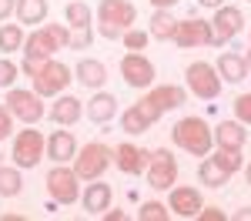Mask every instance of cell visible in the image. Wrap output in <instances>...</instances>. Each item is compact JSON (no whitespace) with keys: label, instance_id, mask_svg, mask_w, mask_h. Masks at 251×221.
<instances>
[{"label":"cell","instance_id":"cell-48","mask_svg":"<svg viewBox=\"0 0 251 221\" xmlns=\"http://www.w3.org/2000/svg\"><path fill=\"white\" fill-rule=\"evenodd\" d=\"M245 64H248V71H251V50H248V54H245Z\"/></svg>","mask_w":251,"mask_h":221},{"label":"cell","instance_id":"cell-13","mask_svg":"<svg viewBox=\"0 0 251 221\" xmlns=\"http://www.w3.org/2000/svg\"><path fill=\"white\" fill-rule=\"evenodd\" d=\"M114 164L117 171H124V174H144L148 171V164H151V151H144V147H137L131 141H124V144H117L114 147Z\"/></svg>","mask_w":251,"mask_h":221},{"label":"cell","instance_id":"cell-19","mask_svg":"<svg viewBox=\"0 0 251 221\" xmlns=\"http://www.w3.org/2000/svg\"><path fill=\"white\" fill-rule=\"evenodd\" d=\"M57 50H60V44L50 37L47 27H37L34 34H27V40H24V57H54Z\"/></svg>","mask_w":251,"mask_h":221},{"label":"cell","instance_id":"cell-47","mask_svg":"<svg viewBox=\"0 0 251 221\" xmlns=\"http://www.w3.org/2000/svg\"><path fill=\"white\" fill-rule=\"evenodd\" d=\"M245 181H248V184H251V164H248V168H245Z\"/></svg>","mask_w":251,"mask_h":221},{"label":"cell","instance_id":"cell-5","mask_svg":"<svg viewBox=\"0 0 251 221\" xmlns=\"http://www.w3.org/2000/svg\"><path fill=\"white\" fill-rule=\"evenodd\" d=\"M47 195L57 204H74L80 201V174L67 164H54L47 171Z\"/></svg>","mask_w":251,"mask_h":221},{"label":"cell","instance_id":"cell-23","mask_svg":"<svg viewBox=\"0 0 251 221\" xmlns=\"http://www.w3.org/2000/svg\"><path fill=\"white\" fill-rule=\"evenodd\" d=\"M117 114V98L114 94H107V91H97L91 104H87V118L94 121V124H107V121Z\"/></svg>","mask_w":251,"mask_h":221},{"label":"cell","instance_id":"cell-24","mask_svg":"<svg viewBox=\"0 0 251 221\" xmlns=\"http://www.w3.org/2000/svg\"><path fill=\"white\" fill-rule=\"evenodd\" d=\"M50 14V7H47V0H17V20L24 27H37L44 24Z\"/></svg>","mask_w":251,"mask_h":221},{"label":"cell","instance_id":"cell-31","mask_svg":"<svg viewBox=\"0 0 251 221\" xmlns=\"http://www.w3.org/2000/svg\"><path fill=\"white\" fill-rule=\"evenodd\" d=\"M137 218H141V221H168V218H171V208L161 204V201H144L141 211H137Z\"/></svg>","mask_w":251,"mask_h":221},{"label":"cell","instance_id":"cell-22","mask_svg":"<svg viewBox=\"0 0 251 221\" xmlns=\"http://www.w3.org/2000/svg\"><path fill=\"white\" fill-rule=\"evenodd\" d=\"M214 67H218L221 80H228V84H241V80L248 77V64H245V57H241V54H231V50H225Z\"/></svg>","mask_w":251,"mask_h":221},{"label":"cell","instance_id":"cell-12","mask_svg":"<svg viewBox=\"0 0 251 221\" xmlns=\"http://www.w3.org/2000/svg\"><path fill=\"white\" fill-rule=\"evenodd\" d=\"M174 44L191 50V47H204V44H214V30H211V20H201V17H188V20H177V30H174Z\"/></svg>","mask_w":251,"mask_h":221},{"label":"cell","instance_id":"cell-44","mask_svg":"<svg viewBox=\"0 0 251 221\" xmlns=\"http://www.w3.org/2000/svg\"><path fill=\"white\" fill-rule=\"evenodd\" d=\"M104 218H107V221H124L127 215H124V211H104Z\"/></svg>","mask_w":251,"mask_h":221},{"label":"cell","instance_id":"cell-3","mask_svg":"<svg viewBox=\"0 0 251 221\" xmlns=\"http://www.w3.org/2000/svg\"><path fill=\"white\" fill-rule=\"evenodd\" d=\"M111 164H114V147H107V144H100V141L84 144V147H77V154H74V171L80 174V181L100 178Z\"/></svg>","mask_w":251,"mask_h":221},{"label":"cell","instance_id":"cell-41","mask_svg":"<svg viewBox=\"0 0 251 221\" xmlns=\"http://www.w3.org/2000/svg\"><path fill=\"white\" fill-rule=\"evenodd\" d=\"M198 221H225V211L221 208H201L198 211Z\"/></svg>","mask_w":251,"mask_h":221},{"label":"cell","instance_id":"cell-30","mask_svg":"<svg viewBox=\"0 0 251 221\" xmlns=\"http://www.w3.org/2000/svg\"><path fill=\"white\" fill-rule=\"evenodd\" d=\"M214 161H218L228 174H234V171H241V168H245V158H241V151H238V147H218V151H214Z\"/></svg>","mask_w":251,"mask_h":221},{"label":"cell","instance_id":"cell-2","mask_svg":"<svg viewBox=\"0 0 251 221\" xmlns=\"http://www.w3.org/2000/svg\"><path fill=\"white\" fill-rule=\"evenodd\" d=\"M97 30H100V37L107 40H117L124 37V30H131L137 20V10L131 0H100L97 3Z\"/></svg>","mask_w":251,"mask_h":221},{"label":"cell","instance_id":"cell-6","mask_svg":"<svg viewBox=\"0 0 251 221\" xmlns=\"http://www.w3.org/2000/svg\"><path fill=\"white\" fill-rule=\"evenodd\" d=\"M47 154V141L34 124H27L14 138V164L17 168H37V161Z\"/></svg>","mask_w":251,"mask_h":221},{"label":"cell","instance_id":"cell-8","mask_svg":"<svg viewBox=\"0 0 251 221\" xmlns=\"http://www.w3.org/2000/svg\"><path fill=\"white\" fill-rule=\"evenodd\" d=\"M7 107H10V114L24 124H37L44 114H47V107H44V98H40L37 91H20V87H7V100H3Z\"/></svg>","mask_w":251,"mask_h":221},{"label":"cell","instance_id":"cell-10","mask_svg":"<svg viewBox=\"0 0 251 221\" xmlns=\"http://www.w3.org/2000/svg\"><path fill=\"white\" fill-rule=\"evenodd\" d=\"M121 77H124V84H131V87H137V91H144V87H151L154 84V64L144 57L141 50H127L124 57H121Z\"/></svg>","mask_w":251,"mask_h":221},{"label":"cell","instance_id":"cell-38","mask_svg":"<svg viewBox=\"0 0 251 221\" xmlns=\"http://www.w3.org/2000/svg\"><path fill=\"white\" fill-rule=\"evenodd\" d=\"M50 57H24V64H20V71L27 74V77H37L40 71H44V64H47Z\"/></svg>","mask_w":251,"mask_h":221},{"label":"cell","instance_id":"cell-15","mask_svg":"<svg viewBox=\"0 0 251 221\" xmlns=\"http://www.w3.org/2000/svg\"><path fill=\"white\" fill-rule=\"evenodd\" d=\"M168 208H171V215H177V218H198V211L204 208V201H201V191L198 188L181 184V188H171Z\"/></svg>","mask_w":251,"mask_h":221},{"label":"cell","instance_id":"cell-9","mask_svg":"<svg viewBox=\"0 0 251 221\" xmlns=\"http://www.w3.org/2000/svg\"><path fill=\"white\" fill-rule=\"evenodd\" d=\"M144 174H148V184L154 191H171V184L177 181V161L168 147H157V151H151V164Z\"/></svg>","mask_w":251,"mask_h":221},{"label":"cell","instance_id":"cell-27","mask_svg":"<svg viewBox=\"0 0 251 221\" xmlns=\"http://www.w3.org/2000/svg\"><path fill=\"white\" fill-rule=\"evenodd\" d=\"M24 40H27V34H24V24H3L0 27V50L10 57L14 50H24Z\"/></svg>","mask_w":251,"mask_h":221},{"label":"cell","instance_id":"cell-11","mask_svg":"<svg viewBox=\"0 0 251 221\" xmlns=\"http://www.w3.org/2000/svg\"><path fill=\"white\" fill-rule=\"evenodd\" d=\"M245 27V14L241 7H231V3H221L211 17V30H214V47H225L228 40H234Z\"/></svg>","mask_w":251,"mask_h":221},{"label":"cell","instance_id":"cell-20","mask_svg":"<svg viewBox=\"0 0 251 221\" xmlns=\"http://www.w3.org/2000/svg\"><path fill=\"white\" fill-rule=\"evenodd\" d=\"M148 98L154 100L157 107L168 114V111H174V107H181L184 100H188V91L181 87V84H151V91H148Z\"/></svg>","mask_w":251,"mask_h":221},{"label":"cell","instance_id":"cell-17","mask_svg":"<svg viewBox=\"0 0 251 221\" xmlns=\"http://www.w3.org/2000/svg\"><path fill=\"white\" fill-rule=\"evenodd\" d=\"M74 154H77L74 131H54L47 138V158L54 161V164H67V161H74Z\"/></svg>","mask_w":251,"mask_h":221},{"label":"cell","instance_id":"cell-21","mask_svg":"<svg viewBox=\"0 0 251 221\" xmlns=\"http://www.w3.org/2000/svg\"><path fill=\"white\" fill-rule=\"evenodd\" d=\"M245 141H248V131H245V124L241 121H221L218 127H214V144L218 147H245Z\"/></svg>","mask_w":251,"mask_h":221},{"label":"cell","instance_id":"cell-35","mask_svg":"<svg viewBox=\"0 0 251 221\" xmlns=\"http://www.w3.org/2000/svg\"><path fill=\"white\" fill-rule=\"evenodd\" d=\"M134 104H137V111H141L144 118L151 121V124H157V121L164 118V111H161V107H157V104H154V100H151V98H148V94H144V98H137Z\"/></svg>","mask_w":251,"mask_h":221},{"label":"cell","instance_id":"cell-26","mask_svg":"<svg viewBox=\"0 0 251 221\" xmlns=\"http://www.w3.org/2000/svg\"><path fill=\"white\" fill-rule=\"evenodd\" d=\"M151 37L154 40H174V30H177V20L171 17V10H154L151 14Z\"/></svg>","mask_w":251,"mask_h":221},{"label":"cell","instance_id":"cell-34","mask_svg":"<svg viewBox=\"0 0 251 221\" xmlns=\"http://www.w3.org/2000/svg\"><path fill=\"white\" fill-rule=\"evenodd\" d=\"M124 47L127 50H148V40H151V30H137V27H131V30H124Z\"/></svg>","mask_w":251,"mask_h":221},{"label":"cell","instance_id":"cell-36","mask_svg":"<svg viewBox=\"0 0 251 221\" xmlns=\"http://www.w3.org/2000/svg\"><path fill=\"white\" fill-rule=\"evenodd\" d=\"M17 74H20V67H17V64H14L10 57H3V60H0V87H14Z\"/></svg>","mask_w":251,"mask_h":221},{"label":"cell","instance_id":"cell-39","mask_svg":"<svg viewBox=\"0 0 251 221\" xmlns=\"http://www.w3.org/2000/svg\"><path fill=\"white\" fill-rule=\"evenodd\" d=\"M10 131H14V114H10L7 104H0V141L10 138Z\"/></svg>","mask_w":251,"mask_h":221},{"label":"cell","instance_id":"cell-37","mask_svg":"<svg viewBox=\"0 0 251 221\" xmlns=\"http://www.w3.org/2000/svg\"><path fill=\"white\" fill-rule=\"evenodd\" d=\"M234 114H238V121L245 127H251V94H238L234 98Z\"/></svg>","mask_w":251,"mask_h":221},{"label":"cell","instance_id":"cell-40","mask_svg":"<svg viewBox=\"0 0 251 221\" xmlns=\"http://www.w3.org/2000/svg\"><path fill=\"white\" fill-rule=\"evenodd\" d=\"M47 30H50V37L60 44V50L67 47V40H71V27H60V24H47Z\"/></svg>","mask_w":251,"mask_h":221},{"label":"cell","instance_id":"cell-29","mask_svg":"<svg viewBox=\"0 0 251 221\" xmlns=\"http://www.w3.org/2000/svg\"><path fill=\"white\" fill-rule=\"evenodd\" d=\"M24 191V178H20V168H0V198H17Z\"/></svg>","mask_w":251,"mask_h":221},{"label":"cell","instance_id":"cell-4","mask_svg":"<svg viewBox=\"0 0 251 221\" xmlns=\"http://www.w3.org/2000/svg\"><path fill=\"white\" fill-rule=\"evenodd\" d=\"M184 80H188V91H191L194 98H201V100H214L218 94H221V74H218V67L208 64V60L188 64Z\"/></svg>","mask_w":251,"mask_h":221},{"label":"cell","instance_id":"cell-46","mask_svg":"<svg viewBox=\"0 0 251 221\" xmlns=\"http://www.w3.org/2000/svg\"><path fill=\"white\" fill-rule=\"evenodd\" d=\"M234 221H251V208H241V211L234 215Z\"/></svg>","mask_w":251,"mask_h":221},{"label":"cell","instance_id":"cell-28","mask_svg":"<svg viewBox=\"0 0 251 221\" xmlns=\"http://www.w3.org/2000/svg\"><path fill=\"white\" fill-rule=\"evenodd\" d=\"M148 127H151V121H148L144 114H141V111H137V104H131V107L121 114V131H124V134H131V138L144 134Z\"/></svg>","mask_w":251,"mask_h":221},{"label":"cell","instance_id":"cell-43","mask_svg":"<svg viewBox=\"0 0 251 221\" xmlns=\"http://www.w3.org/2000/svg\"><path fill=\"white\" fill-rule=\"evenodd\" d=\"M148 3H151L154 10H171V7L177 3V0H148Z\"/></svg>","mask_w":251,"mask_h":221},{"label":"cell","instance_id":"cell-7","mask_svg":"<svg viewBox=\"0 0 251 221\" xmlns=\"http://www.w3.org/2000/svg\"><path fill=\"white\" fill-rule=\"evenodd\" d=\"M34 80V91H37L40 98H57V94H64V87L74 80V67H67L64 60H47L44 64V71H40Z\"/></svg>","mask_w":251,"mask_h":221},{"label":"cell","instance_id":"cell-16","mask_svg":"<svg viewBox=\"0 0 251 221\" xmlns=\"http://www.w3.org/2000/svg\"><path fill=\"white\" fill-rule=\"evenodd\" d=\"M111 198H114L111 184H104L100 178L87 181V188L80 191V204H84V211H91V215H104V211L111 208Z\"/></svg>","mask_w":251,"mask_h":221},{"label":"cell","instance_id":"cell-42","mask_svg":"<svg viewBox=\"0 0 251 221\" xmlns=\"http://www.w3.org/2000/svg\"><path fill=\"white\" fill-rule=\"evenodd\" d=\"M10 14H17V0H0V20H10Z\"/></svg>","mask_w":251,"mask_h":221},{"label":"cell","instance_id":"cell-33","mask_svg":"<svg viewBox=\"0 0 251 221\" xmlns=\"http://www.w3.org/2000/svg\"><path fill=\"white\" fill-rule=\"evenodd\" d=\"M91 44H94V27H91V24H84V27H71V40H67V47L84 50V47H91Z\"/></svg>","mask_w":251,"mask_h":221},{"label":"cell","instance_id":"cell-18","mask_svg":"<svg viewBox=\"0 0 251 221\" xmlns=\"http://www.w3.org/2000/svg\"><path fill=\"white\" fill-rule=\"evenodd\" d=\"M74 80H80L87 91H100L104 87V80H107V67L94 57H84L74 64Z\"/></svg>","mask_w":251,"mask_h":221},{"label":"cell","instance_id":"cell-45","mask_svg":"<svg viewBox=\"0 0 251 221\" xmlns=\"http://www.w3.org/2000/svg\"><path fill=\"white\" fill-rule=\"evenodd\" d=\"M198 3H201V7H208V10H218L225 0H198Z\"/></svg>","mask_w":251,"mask_h":221},{"label":"cell","instance_id":"cell-32","mask_svg":"<svg viewBox=\"0 0 251 221\" xmlns=\"http://www.w3.org/2000/svg\"><path fill=\"white\" fill-rule=\"evenodd\" d=\"M64 17L71 27H84V24H91V7L87 3H80V0H71L67 3V10H64Z\"/></svg>","mask_w":251,"mask_h":221},{"label":"cell","instance_id":"cell-25","mask_svg":"<svg viewBox=\"0 0 251 221\" xmlns=\"http://www.w3.org/2000/svg\"><path fill=\"white\" fill-rule=\"evenodd\" d=\"M198 174H201V184H208V188H225L228 184V171L214 161V154H208V158L201 161V168H198Z\"/></svg>","mask_w":251,"mask_h":221},{"label":"cell","instance_id":"cell-14","mask_svg":"<svg viewBox=\"0 0 251 221\" xmlns=\"http://www.w3.org/2000/svg\"><path fill=\"white\" fill-rule=\"evenodd\" d=\"M47 118L54 121L57 127H71L84 118V100H77L74 94H57L54 104L47 107Z\"/></svg>","mask_w":251,"mask_h":221},{"label":"cell","instance_id":"cell-1","mask_svg":"<svg viewBox=\"0 0 251 221\" xmlns=\"http://www.w3.org/2000/svg\"><path fill=\"white\" fill-rule=\"evenodd\" d=\"M171 141L181 147V151H188V154H194V158H208L214 147V131L208 127V121L204 118H181L177 124H174L171 131Z\"/></svg>","mask_w":251,"mask_h":221},{"label":"cell","instance_id":"cell-49","mask_svg":"<svg viewBox=\"0 0 251 221\" xmlns=\"http://www.w3.org/2000/svg\"><path fill=\"white\" fill-rule=\"evenodd\" d=\"M248 3H251V0H248Z\"/></svg>","mask_w":251,"mask_h":221}]
</instances>
